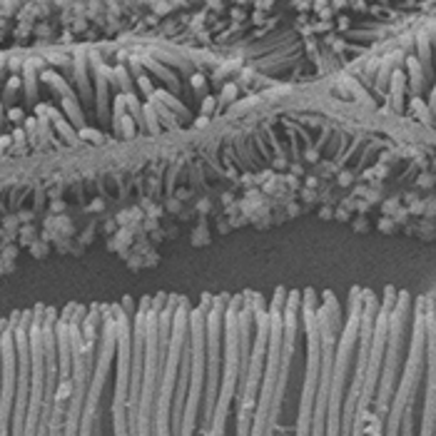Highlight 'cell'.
I'll list each match as a JSON object with an SVG mask.
<instances>
[{
  "instance_id": "cell-1",
  "label": "cell",
  "mask_w": 436,
  "mask_h": 436,
  "mask_svg": "<svg viewBox=\"0 0 436 436\" xmlns=\"http://www.w3.org/2000/svg\"><path fill=\"white\" fill-rule=\"evenodd\" d=\"M317 327H319V391H317V411L312 416V436H324L327 424V401H329V381L334 362V339L339 332V304L332 292L324 294V307H317Z\"/></svg>"
},
{
  "instance_id": "cell-2",
  "label": "cell",
  "mask_w": 436,
  "mask_h": 436,
  "mask_svg": "<svg viewBox=\"0 0 436 436\" xmlns=\"http://www.w3.org/2000/svg\"><path fill=\"white\" fill-rule=\"evenodd\" d=\"M424 359H426V297H419L416 302V314H414V332H411V349H409V362L404 369L401 384L396 389V396H391V406H389V431L386 436H396L401 414L406 409V404L416 396L419 381H421V371H424Z\"/></svg>"
},
{
  "instance_id": "cell-3",
  "label": "cell",
  "mask_w": 436,
  "mask_h": 436,
  "mask_svg": "<svg viewBox=\"0 0 436 436\" xmlns=\"http://www.w3.org/2000/svg\"><path fill=\"white\" fill-rule=\"evenodd\" d=\"M227 294L212 297L207 314H205V371H207V421L215 409L217 396V376H219V342H222V324H224Z\"/></svg>"
},
{
  "instance_id": "cell-4",
  "label": "cell",
  "mask_w": 436,
  "mask_h": 436,
  "mask_svg": "<svg viewBox=\"0 0 436 436\" xmlns=\"http://www.w3.org/2000/svg\"><path fill=\"white\" fill-rule=\"evenodd\" d=\"M92 70H95V82H97V115H100V120H107V82H110V70L100 60H92Z\"/></svg>"
},
{
  "instance_id": "cell-5",
  "label": "cell",
  "mask_w": 436,
  "mask_h": 436,
  "mask_svg": "<svg viewBox=\"0 0 436 436\" xmlns=\"http://www.w3.org/2000/svg\"><path fill=\"white\" fill-rule=\"evenodd\" d=\"M73 73H75V85H77L82 100H90V80H87V58H85V53H80L75 58Z\"/></svg>"
},
{
  "instance_id": "cell-6",
  "label": "cell",
  "mask_w": 436,
  "mask_h": 436,
  "mask_svg": "<svg viewBox=\"0 0 436 436\" xmlns=\"http://www.w3.org/2000/svg\"><path fill=\"white\" fill-rule=\"evenodd\" d=\"M142 63H145L147 68H150L152 73L157 75V77H160V80H162V82L170 87V95H172V92H180V87H182V85H180V80L175 77V73H172V70H167L165 65H160L157 60H150V58H145Z\"/></svg>"
},
{
  "instance_id": "cell-7",
  "label": "cell",
  "mask_w": 436,
  "mask_h": 436,
  "mask_svg": "<svg viewBox=\"0 0 436 436\" xmlns=\"http://www.w3.org/2000/svg\"><path fill=\"white\" fill-rule=\"evenodd\" d=\"M40 80H43V82H45V85H48V87H50V90H53V92H55L60 100L73 97V95H75L73 90L68 87V82H65V80H63L58 73H50V70H48V73H40Z\"/></svg>"
},
{
  "instance_id": "cell-8",
  "label": "cell",
  "mask_w": 436,
  "mask_h": 436,
  "mask_svg": "<svg viewBox=\"0 0 436 436\" xmlns=\"http://www.w3.org/2000/svg\"><path fill=\"white\" fill-rule=\"evenodd\" d=\"M38 65H40V60L35 58V60H28L25 68H23L25 70V92H28L30 102H35V97H38V75H35Z\"/></svg>"
},
{
  "instance_id": "cell-9",
  "label": "cell",
  "mask_w": 436,
  "mask_h": 436,
  "mask_svg": "<svg viewBox=\"0 0 436 436\" xmlns=\"http://www.w3.org/2000/svg\"><path fill=\"white\" fill-rule=\"evenodd\" d=\"M60 105H63V112L70 117V125H75V127H85V115H82V110H80V105H77V97H65V100H60Z\"/></svg>"
},
{
  "instance_id": "cell-10",
  "label": "cell",
  "mask_w": 436,
  "mask_h": 436,
  "mask_svg": "<svg viewBox=\"0 0 436 436\" xmlns=\"http://www.w3.org/2000/svg\"><path fill=\"white\" fill-rule=\"evenodd\" d=\"M112 82L120 87V92H125V95H132V80H130V73H127V68L125 65H117L115 70H112Z\"/></svg>"
},
{
  "instance_id": "cell-11",
  "label": "cell",
  "mask_w": 436,
  "mask_h": 436,
  "mask_svg": "<svg viewBox=\"0 0 436 436\" xmlns=\"http://www.w3.org/2000/svg\"><path fill=\"white\" fill-rule=\"evenodd\" d=\"M142 120H145V127L152 132V135H160V132H162V125H160V120H157V115H155V107H152L150 102L142 107Z\"/></svg>"
},
{
  "instance_id": "cell-12",
  "label": "cell",
  "mask_w": 436,
  "mask_h": 436,
  "mask_svg": "<svg viewBox=\"0 0 436 436\" xmlns=\"http://www.w3.org/2000/svg\"><path fill=\"white\" fill-rule=\"evenodd\" d=\"M55 130L63 135V140H65L68 145H77V142H80V140H77V132L73 130V125H70V122H65L63 117H58V120H55Z\"/></svg>"
},
{
  "instance_id": "cell-13",
  "label": "cell",
  "mask_w": 436,
  "mask_h": 436,
  "mask_svg": "<svg viewBox=\"0 0 436 436\" xmlns=\"http://www.w3.org/2000/svg\"><path fill=\"white\" fill-rule=\"evenodd\" d=\"M77 140H90V142H100L102 140V135L97 132V130H87V127H82L80 130V137Z\"/></svg>"
},
{
  "instance_id": "cell-14",
  "label": "cell",
  "mask_w": 436,
  "mask_h": 436,
  "mask_svg": "<svg viewBox=\"0 0 436 436\" xmlns=\"http://www.w3.org/2000/svg\"><path fill=\"white\" fill-rule=\"evenodd\" d=\"M137 85H140V87L145 90L147 95H152V92H155V87H152V82H150V77H145V75H142V73L137 75Z\"/></svg>"
},
{
  "instance_id": "cell-15",
  "label": "cell",
  "mask_w": 436,
  "mask_h": 436,
  "mask_svg": "<svg viewBox=\"0 0 436 436\" xmlns=\"http://www.w3.org/2000/svg\"><path fill=\"white\" fill-rule=\"evenodd\" d=\"M192 85H195V90L200 92V90H205V80H202V75H192Z\"/></svg>"
},
{
  "instance_id": "cell-16",
  "label": "cell",
  "mask_w": 436,
  "mask_h": 436,
  "mask_svg": "<svg viewBox=\"0 0 436 436\" xmlns=\"http://www.w3.org/2000/svg\"><path fill=\"white\" fill-rule=\"evenodd\" d=\"M212 107H215V100H212V97H207V100H205V112H210Z\"/></svg>"
},
{
  "instance_id": "cell-17",
  "label": "cell",
  "mask_w": 436,
  "mask_h": 436,
  "mask_svg": "<svg viewBox=\"0 0 436 436\" xmlns=\"http://www.w3.org/2000/svg\"><path fill=\"white\" fill-rule=\"evenodd\" d=\"M379 227H384V229H386V232H391V222H386V219H384V222H381V224H379Z\"/></svg>"
}]
</instances>
